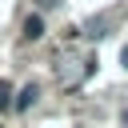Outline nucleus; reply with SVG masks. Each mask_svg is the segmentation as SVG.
I'll return each mask as SVG.
<instances>
[{
    "mask_svg": "<svg viewBox=\"0 0 128 128\" xmlns=\"http://www.w3.org/2000/svg\"><path fill=\"white\" fill-rule=\"evenodd\" d=\"M36 96H40V88H36V84H24V88L16 92V108H20V112H24V108H32V104H36Z\"/></svg>",
    "mask_w": 128,
    "mask_h": 128,
    "instance_id": "1",
    "label": "nucleus"
},
{
    "mask_svg": "<svg viewBox=\"0 0 128 128\" xmlns=\"http://www.w3.org/2000/svg\"><path fill=\"white\" fill-rule=\"evenodd\" d=\"M40 36H44V20L40 16H28L24 20V40H40Z\"/></svg>",
    "mask_w": 128,
    "mask_h": 128,
    "instance_id": "2",
    "label": "nucleus"
},
{
    "mask_svg": "<svg viewBox=\"0 0 128 128\" xmlns=\"http://www.w3.org/2000/svg\"><path fill=\"white\" fill-rule=\"evenodd\" d=\"M108 20H112V16H92V20L84 24V32H88V36H104V28H108Z\"/></svg>",
    "mask_w": 128,
    "mask_h": 128,
    "instance_id": "3",
    "label": "nucleus"
},
{
    "mask_svg": "<svg viewBox=\"0 0 128 128\" xmlns=\"http://www.w3.org/2000/svg\"><path fill=\"white\" fill-rule=\"evenodd\" d=\"M0 108H16V100H12V84H8V80H0Z\"/></svg>",
    "mask_w": 128,
    "mask_h": 128,
    "instance_id": "4",
    "label": "nucleus"
},
{
    "mask_svg": "<svg viewBox=\"0 0 128 128\" xmlns=\"http://www.w3.org/2000/svg\"><path fill=\"white\" fill-rule=\"evenodd\" d=\"M120 64H124V68H128V44H124V48H120Z\"/></svg>",
    "mask_w": 128,
    "mask_h": 128,
    "instance_id": "5",
    "label": "nucleus"
},
{
    "mask_svg": "<svg viewBox=\"0 0 128 128\" xmlns=\"http://www.w3.org/2000/svg\"><path fill=\"white\" fill-rule=\"evenodd\" d=\"M36 4H40V8H52V4H60V0H36Z\"/></svg>",
    "mask_w": 128,
    "mask_h": 128,
    "instance_id": "6",
    "label": "nucleus"
},
{
    "mask_svg": "<svg viewBox=\"0 0 128 128\" xmlns=\"http://www.w3.org/2000/svg\"><path fill=\"white\" fill-rule=\"evenodd\" d=\"M120 120H124V124H128V108H124V116H120Z\"/></svg>",
    "mask_w": 128,
    "mask_h": 128,
    "instance_id": "7",
    "label": "nucleus"
}]
</instances>
